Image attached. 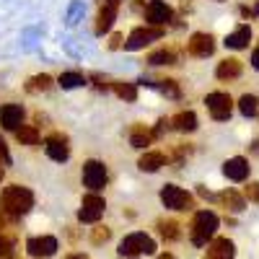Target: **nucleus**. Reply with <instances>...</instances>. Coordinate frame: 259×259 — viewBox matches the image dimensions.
Returning <instances> with one entry per match:
<instances>
[{
	"label": "nucleus",
	"mask_w": 259,
	"mask_h": 259,
	"mask_svg": "<svg viewBox=\"0 0 259 259\" xmlns=\"http://www.w3.org/2000/svg\"><path fill=\"white\" fill-rule=\"evenodd\" d=\"M31 207H34V194H31V189L21 187V184H11V187L3 189V194H0V210H3V215H8V218H21V215H26Z\"/></svg>",
	"instance_id": "nucleus-1"
},
{
	"label": "nucleus",
	"mask_w": 259,
	"mask_h": 259,
	"mask_svg": "<svg viewBox=\"0 0 259 259\" xmlns=\"http://www.w3.org/2000/svg\"><path fill=\"white\" fill-rule=\"evenodd\" d=\"M218 215H215L212 210H200V212H194V218H192V231H189V239H192V244L194 246H205L212 236H215V231H218Z\"/></svg>",
	"instance_id": "nucleus-2"
},
{
	"label": "nucleus",
	"mask_w": 259,
	"mask_h": 259,
	"mask_svg": "<svg viewBox=\"0 0 259 259\" xmlns=\"http://www.w3.org/2000/svg\"><path fill=\"white\" fill-rule=\"evenodd\" d=\"M153 251H156V241L145 233H130L119 244L122 256H140V254H153Z\"/></svg>",
	"instance_id": "nucleus-3"
},
{
	"label": "nucleus",
	"mask_w": 259,
	"mask_h": 259,
	"mask_svg": "<svg viewBox=\"0 0 259 259\" xmlns=\"http://www.w3.org/2000/svg\"><path fill=\"white\" fill-rule=\"evenodd\" d=\"M205 104H207V112L215 122H226L233 112V99L223 91H212L205 96Z\"/></svg>",
	"instance_id": "nucleus-4"
},
{
	"label": "nucleus",
	"mask_w": 259,
	"mask_h": 259,
	"mask_svg": "<svg viewBox=\"0 0 259 259\" xmlns=\"http://www.w3.org/2000/svg\"><path fill=\"white\" fill-rule=\"evenodd\" d=\"M163 36V29L161 26H138L130 31L127 41H124V50L135 52V50H143L145 45H150V41H156Z\"/></svg>",
	"instance_id": "nucleus-5"
},
{
	"label": "nucleus",
	"mask_w": 259,
	"mask_h": 259,
	"mask_svg": "<svg viewBox=\"0 0 259 259\" xmlns=\"http://www.w3.org/2000/svg\"><path fill=\"white\" fill-rule=\"evenodd\" d=\"M161 202H163L168 210H189V207L194 205L192 194L184 192V189L177 187V184H166V187L161 189Z\"/></svg>",
	"instance_id": "nucleus-6"
},
{
	"label": "nucleus",
	"mask_w": 259,
	"mask_h": 259,
	"mask_svg": "<svg viewBox=\"0 0 259 259\" xmlns=\"http://www.w3.org/2000/svg\"><path fill=\"white\" fill-rule=\"evenodd\" d=\"M104 210H106L104 197H99V194H85L80 202V210H78V221L80 223H99Z\"/></svg>",
	"instance_id": "nucleus-7"
},
{
	"label": "nucleus",
	"mask_w": 259,
	"mask_h": 259,
	"mask_svg": "<svg viewBox=\"0 0 259 259\" xmlns=\"http://www.w3.org/2000/svg\"><path fill=\"white\" fill-rule=\"evenodd\" d=\"M26 251L34 259H50L57 254V239L55 236H34L26 241Z\"/></svg>",
	"instance_id": "nucleus-8"
},
{
	"label": "nucleus",
	"mask_w": 259,
	"mask_h": 259,
	"mask_svg": "<svg viewBox=\"0 0 259 259\" xmlns=\"http://www.w3.org/2000/svg\"><path fill=\"white\" fill-rule=\"evenodd\" d=\"M83 184L99 192L106 187V166L101 161H85L83 163Z\"/></svg>",
	"instance_id": "nucleus-9"
},
{
	"label": "nucleus",
	"mask_w": 259,
	"mask_h": 259,
	"mask_svg": "<svg viewBox=\"0 0 259 259\" xmlns=\"http://www.w3.org/2000/svg\"><path fill=\"white\" fill-rule=\"evenodd\" d=\"M171 16H174V11H171L163 0H150V3L145 6V21L150 26H163L171 21Z\"/></svg>",
	"instance_id": "nucleus-10"
},
{
	"label": "nucleus",
	"mask_w": 259,
	"mask_h": 259,
	"mask_svg": "<svg viewBox=\"0 0 259 259\" xmlns=\"http://www.w3.org/2000/svg\"><path fill=\"white\" fill-rule=\"evenodd\" d=\"M187 52L192 57H210L215 52V39L210 34H202V31L192 34V39L187 41Z\"/></svg>",
	"instance_id": "nucleus-11"
},
{
	"label": "nucleus",
	"mask_w": 259,
	"mask_h": 259,
	"mask_svg": "<svg viewBox=\"0 0 259 259\" xmlns=\"http://www.w3.org/2000/svg\"><path fill=\"white\" fill-rule=\"evenodd\" d=\"M45 150H47V156L52 158V161H68V156H70V148H68V138L65 135H50L47 140H45Z\"/></svg>",
	"instance_id": "nucleus-12"
},
{
	"label": "nucleus",
	"mask_w": 259,
	"mask_h": 259,
	"mask_svg": "<svg viewBox=\"0 0 259 259\" xmlns=\"http://www.w3.org/2000/svg\"><path fill=\"white\" fill-rule=\"evenodd\" d=\"M223 174L231 179V182H244L249 177V161L241 158V156H236V158H228L223 163Z\"/></svg>",
	"instance_id": "nucleus-13"
},
{
	"label": "nucleus",
	"mask_w": 259,
	"mask_h": 259,
	"mask_svg": "<svg viewBox=\"0 0 259 259\" xmlns=\"http://www.w3.org/2000/svg\"><path fill=\"white\" fill-rule=\"evenodd\" d=\"M233 256H236V246L231 239H215L205 251V259H233Z\"/></svg>",
	"instance_id": "nucleus-14"
},
{
	"label": "nucleus",
	"mask_w": 259,
	"mask_h": 259,
	"mask_svg": "<svg viewBox=\"0 0 259 259\" xmlns=\"http://www.w3.org/2000/svg\"><path fill=\"white\" fill-rule=\"evenodd\" d=\"M24 122V109L18 104H6L0 106V124L6 130H18V124Z\"/></svg>",
	"instance_id": "nucleus-15"
},
{
	"label": "nucleus",
	"mask_w": 259,
	"mask_h": 259,
	"mask_svg": "<svg viewBox=\"0 0 259 259\" xmlns=\"http://www.w3.org/2000/svg\"><path fill=\"white\" fill-rule=\"evenodd\" d=\"M215 75H218L221 80H233L241 75V60L236 57H226L218 62V68H215Z\"/></svg>",
	"instance_id": "nucleus-16"
},
{
	"label": "nucleus",
	"mask_w": 259,
	"mask_h": 259,
	"mask_svg": "<svg viewBox=\"0 0 259 259\" xmlns=\"http://www.w3.org/2000/svg\"><path fill=\"white\" fill-rule=\"evenodd\" d=\"M249 41H251V29L249 26H239L236 31H231L226 36V47L228 50H244V47H249Z\"/></svg>",
	"instance_id": "nucleus-17"
},
{
	"label": "nucleus",
	"mask_w": 259,
	"mask_h": 259,
	"mask_svg": "<svg viewBox=\"0 0 259 259\" xmlns=\"http://www.w3.org/2000/svg\"><path fill=\"white\" fill-rule=\"evenodd\" d=\"M114 18H117V6H114V3H106V6L99 11V18H96V34L109 31L112 24H114Z\"/></svg>",
	"instance_id": "nucleus-18"
},
{
	"label": "nucleus",
	"mask_w": 259,
	"mask_h": 259,
	"mask_svg": "<svg viewBox=\"0 0 259 259\" xmlns=\"http://www.w3.org/2000/svg\"><path fill=\"white\" fill-rule=\"evenodd\" d=\"M138 166H140V171H158V168L166 166V156L158 153V150H148V153L140 156Z\"/></svg>",
	"instance_id": "nucleus-19"
},
{
	"label": "nucleus",
	"mask_w": 259,
	"mask_h": 259,
	"mask_svg": "<svg viewBox=\"0 0 259 259\" xmlns=\"http://www.w3.org/2000/svg\"><path fill=\"white\" fill-rule=\"evenodd\" d=\"M212 200H218V202H223L226 205V210H233V212H241L246 205H244V197L239 192H233V189H226V192H221V194H215Z\"/></svg>",
	"instance_id": "nucleus-20"
},
{
	"label": "nucleus",
	"mask_w": 259,
	"mask_h": 259,
	"mask_svg": "<svg viewBox=\"0 0 259 259\" xmlns=\"http://www.w3.org/2000/svg\"><path fill=\"white\" fill-rule=\"evenodd\" d=\"M171 124H174L179 133H192V130H197V117H194V112H179V114H174Z\"/></svg>",
	"instance_id": "nucleus-21"
},
{
	"label": "nucleus",
	"mask_w": 259,
	"mask_h": 259,
	"mask_svg": "<svg viewBox=\"0 0 259 259\" xmlns=\"http://www.w3.org/2000/svg\"><path fill=\"white\" fill-rule=\"evenodd\" d=\"M153 138H156V133L145 130L143 124H135V127H133V135H130V143H133L135 148H145V145L153 143Z\"/></svg>",
	"instance_id": "nucleus-22"
},
{
	"label": "nucleus",
	"mask_w": 259,
	"mask_h": 259,
	"mask_svg": "<svg viewBox=\"0 0 259 259\" xmlns=\"http://www.w3.org/2000/svg\"><path fill=\"white\" fill-rule=\"evenodd\" d=\"M156 226H158V233L163 236L166 241H177L179 236H182V231H179V223H177V221H166V218H161Z\"/></svg>",
	"instance_id": "nucleus-23"
},
{
	"label": "nucleus",
	"mask_w": 259,
	"mask_h": 259,
	"mask_svg": "<svg viewBox=\"0 0 259 259\" xmlns=\"http://www.w3.org/2000/svg\"><path fill=\"white\" fill-rule=\"evenodd\" d=\"M239 112H241L244 117H254V114L259 112V99L251 96V94H244V96L239 99Z\"/></svg>",
	"instance_id": "nucleus-24"
},
{
	"label": "nucleus",
	"mask_w": 259,
	"mask_h": 259,
	"mask_svg": "<svg viewBox=\"0 0 259 259\" xmlns=\"http://www.w3.org/2000/svg\"><path fill=\"white\" fill-rule=\"evenodd\" d=\"M112 89L119 99L124 101H135L138 99V89H135V83H112Z\"/></svg>",
	"instance_id": "nucleus-25"
},
{
	"label": "nucleus",
	"mask_w": 259,
	"mask_h": 259,
	"mask_svg": "<svg viewBox=\"0 0 259 259\" xmlns=\"http://www.w3.org/2000/svg\"><path fill=\"white\" fill-rule=\"evenodd\" d=\"M16 138H18L21 145H36V143H39L36 127H18V130H16Z\"/></svg>",
	"instance_id": "nucleus-26"
},
{
	"label": "nucleus",
	"mask_w": 259,
	"mask_h": 259,
	"mask_svg": "<svg viewBox=\"0 0 259 259\" xmlns=\"http://www.w3.org/2000/svg\"><path fill=\"white\" fill-rule=\"evenodd\" d=\"M148 62L150 65H174L177 62V55L171 50H158V52H150L148 55Z\"/></svg>",
	"instance_id": "nucleus-27"
},
{
	"label": "nucleus",
	"mask_w": 259,
	"mask_h": 259,
	"mask_svg": "<svg viewBox=\"0 0 259 259\" xmlns=\"http://www.w3.org/2000/svg\"><path fill=\"white\" fill-rule=\"evenodd\" d=\"M57 83L62 85V89H78V85L85 83V78H83L80 73H62Z\"/></svg>",
	"instance_id": "nucleus-28"
},
{
	"label": "nucleus",
	"mask_w": 259,
	"mask_h": 259,
	"mask_svg": "<svg viewBox=\"0 0 259 259\" xmlns=\"http://www.w3.org/2000/svg\"><path fill=\"white\" fill-rule=\"evenodd\" d=\"M50 85H52V78H50V75H36V78L29 80L26 91H47Z\"/></svg>",
	"instance_id": "nucleus-29"
},
{
	"label": "nucleus",
	"mask_w": 259,
	"mask_h": 259,
	"mask_svg": "<svg viewBox=\"0 0 259 259\" xmlns=\"http://www.w3.org/2000/svg\"><path fill=\"white\" fill-rule=\"evenodd\" d=\"M0 256H3V259L13 256V239H11V236H3V233H0Z\"/></svg>",
	"instance_id": "nucleus-30"
},
{
	"label": "nucleus",
	"mask_w": 259,
	"mask_h": 259,
	"mask_svg": "<svg viewBox=\"0 0 259 259\" xmlns=\"http://www.w3.org/2000/svg\"><path fill=\"white\" fill-rule=\"evenodd\" d=\"M158 89H161L163 94H168V96H174V99L179 96V89H177V83H174V80H161V83H158Z\"/></svg>",
	"instance_id": "nucleus-31"
},
{
	"label": "nucleus",
	"mask_w": 259,
	"mask_h": 259,
	"mask_svg": "<svg viewBox=\"0 0 259 259\" xmlns=\"http://www.w3.org/2000/svg\"><path fill=\"white\" fill-rule=\"evenodd\" d=\"M112 236V231L106 228V226H99L96 231H94V244H101V241H106Z\"/></svg>",
	"instance_id": "nucleus-32"
},
{
	"label": "nucleus",
	"mask_w": 259,
	"mask_h": 259,
	"mask_svg": "<svg viewBox=\"0 0 259 259\" xmlns=\"http://www.w3.org/2000/svg\"><path fill=\"white\" fill-rule=\"evenodd\" d=\"M244 194H246V197H249L251 202H259V184H256V182H251V184L246 187V192H244Z\"/></svg>",
	"instance_id": "nucleus-33"
},
{
	"label": "nucleus",
	"mask_w": 259,
	"mask_h": 259,
	"mask_svg": "<svg viewBox=\"0 0 259 259\" xmlns=\"http://www.w3.org/2000/svg\"><path fill=\"white\" fill-rule=\"evenodd\" d=\"M0 158H3V163H11V156H8V148H6L3 138H0Z\"/></svg>",
	"instance_id": "nucleus-34"
},
{
	"label": "nucleus",
	"mask_w": 259,
	"mask_h": 259,
	"mask_svg": "<svg viewBox=\"0 0 259 259\" xmlns=\"http://www.w3.org/2000/svg\"><path fill=\"white\" fill-rule=\"evenodd\" d=\"M251 65H254V68L259 70V47H256V50L251 52Z\"/></svg>",
	"instance_id": "nucleus-35"
},
{
	"label": "nucleus",
	"mask_w": 259,
	"mask_h": 259,
	"mask_svg": "<svg viewBox=\"0 0 259 259\" xmlns=\"http://www.w3.org/2000/svg\"><path fill=\"white\" fill-rule=\"evenodd\" d=\"M122 45V36H112V41H109V47L114 50V47H119Z\"/></svg>",
	"instance_id": "nucleus-36"
},
{
	"label": "nucleus",
	"mask_w": 259,
	"mask_h": 259,
	"mask_svg": "<svg viewBox=\"0 0 259 259\" xmlns=\"http://www.w3.org/2000/svg\"><path fill=\"white\" fill-rule=\"evenodd\" d=\"M68 259H89L85 254H68Z\"/></svg>",
	"instance_id": "nucleus-37"
},
{
	"label": "nucleus",
	"mask_w": 259,
	"mask_h": 259,
	"mask_svg": "<svg viewBox=\"0 0 259 259\" xmlns=\"http://www.w3.org/2000/svg\"><path fill=\"white\" fill-rule=\"evenodd\" d=\"M158 259H174V254H158Z\"/></svg>",
	"instance_id": "nucleus-38"
},
{
	"label": "nucleus",
	"mask_w": 259,
	"mask_h": 259,
	"mask_svg": "<svg viewBox=\"0 0 259 259\" xmlns=\"http://www.w3.org/2000/svg\"><path fill=\"white\" fill-rule=\"evenodd\" d=\"M3 177H6V171H3V166H0V182H3Z\"/></svg>",
	"instance_id": "nucleus-39"
},
{
	"label": "nucleus",
	"mask_w": 259,
	"mask_h": 259,
	"mask_svg": "<svg viewBox=\"0 0 259 259\" xmlns=\"http://www.w3.org/2000/svg\"><path fill=\"white\" fill-rule=\"evenodd\" d=\"M106 3H114V6H119V0H106Z\"/></svg>",
	"instance_id": "nucleus-40"
}]
</instances>
